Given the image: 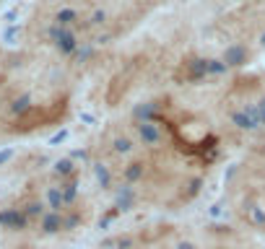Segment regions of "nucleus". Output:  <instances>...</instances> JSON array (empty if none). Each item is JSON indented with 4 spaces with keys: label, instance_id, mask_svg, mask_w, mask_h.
<instances>
[{
    "label": "nucleus",
    "instance_id": "nucleus-1",
    "mask_svg": "<svg viewBox=\"0 0 265 249\" xmlns=\"http://www.w3.org/2000/svg\"><path fill=\"white\" fill-rule=\"evenodd\" d=\"M0 223L8 226V229H24L26 226V216L18 210H3L0 213Z\"/></svg>",
    "mask_w": 265,
    "mask_h": 249
},
{
    "label": "nucleus",
    "instance_id": "nucleus-3",
    "mask_svg": "<svg viewBox=\"0 0 265 249\" xmlns=\"http://www.w3.org/2000/svg\"><path fill=\"white\" fill-rule=\"evenodd\" d=\"M11 153H0V161H6V158H8Z\"/></svg>",
    "mask_w": 265,
    "mask_h": 249
},
{
    "label": "nucleus",
    "instance_id": "nucleus-2",
    "mask_svg": "<svg viewBox=\"0 0 265 249\" xmlns=\"http://www.w3.org/2000/svg\"><path fill=\"white\" fill-rule=\"evenodd\" d=\"M60 223H62V221H60V216H57V213L44 216V231H50V234H52V231H57V229H60Z\"/></svg>",
    "mask_w": 265,
    "mask_h": 249
}]
</instances>
